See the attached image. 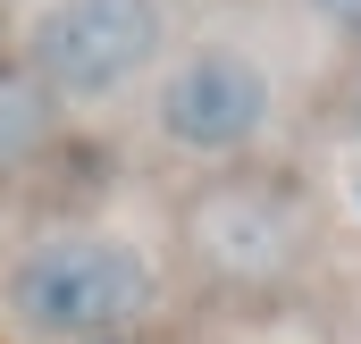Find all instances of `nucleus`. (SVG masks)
Listing matches in <instances>:
<instances>
[{
    "mask_svg": "<svg viewBox=\"0 0 361 344\" xmlns=\"http://www.w3.org/2000/svg\"><path fill=\"white\" fill-rule=\"evenodd\" d=\"M152 260L135 252L126 235H42L25 244L8 269V319L42 344H101L118 328H135L152 311Z\"/></svg>",
    "mask_w": 361,
    "mask_h": 344,
    "instance_id": "nucleus-2",
    "label": "nucleus"
},
{
    "mask_svg": "<svg viewBox=\"0 0 361 344\" xmlns=\"http://www.w3.org/2000/svg\"><path fill=\"white\" fill-rule=\"evenodd\" d=\"M353 126H361V85H353Z\"/></svg>",
    "mask_w": 361,
    "mask_h": 344,
    "instance_id": "nucleus-7",
    "label": "nucleus"
},
{
    "mask_svg": "<svg viewBox=\"0 0 361 344\" xmlns=\"http://www.w3.org/2000/svg\"><path fill=\"white\" fill-rule=\"evenodd\" d=\"M311 202L269 168H210L177 202V244L219 294H277L311 260Z\"/></svg>",
    "mask_w": 361,
    "mask_h": 344,
    "instance_id": "nucleus-1",
    "label": "nucleus"
},
{
    "mask_svg": "<svg viewBox=\"0 0 361 344\" xmlns=\"http://www.w3.org/2000/svg\"><path fill=\"white\" fill-rule=\"evenodd\" d=\"M169 42V8L160 0H51L25 34V76L51 92L59 109L126 92Z\"/></svg>",
    "mask_w": 361,
    "mask_h": 344,
    "instance_id": "nucleus-3",
    "label": "nucleus"
},
{
    "mask_svg": "<svg viewBox=\"0 0 361 344\" xmlns=\"http://www.w3.org/2000/svg\"><path fill=\"white\" fill-rule=\"evenodd\" d=\"M59 135V101L25 76V59H0V176L34 168Z\"/></svg>",
    "mask_w": 361,
    "mask_h": 344,
    "instance_id": "nucleus-5",
    "label": "nucleus"
},
{
    "mask_svg": "<svg viewBox=\"0 0 361 344\" xmlns=\"http://www.w3.org/2000/svg\"><path fill=\"white\" fill-rule=\"evenodd\" d=\"M101 344H118V336H101Z\"/></svg>",
    "mask_w": 361,
    "mask_h": 344,
    "instance_id": "nucleus-8",
    "label": "nucleus"
},
{
    "mask_svg": "<svg viewBox=\"0 0 361 344\" xmlns=\"http://www.w3.org/2000/svg\"><path fill=\"white\" fill-rule=\"evenodd\" d=\"M277 109V85L261 59H244V51H227V42H202V51H185L177 68L160 76L152 92V118H160V143H177L185 160H244L252 143H261V126H269Z\"/></svg>",
    "mask_w": 361,
    "mask_h": 344,
    "instance_id": "nucleus-4",
    "label": "nucleus"
},
{
    "mask_svg": "<svg viewBox=\"0 0 361 344\" xmlns=\"http://www.w3.org/2000/svg\"><path fill=\"white\" fill-rule=\"evenodd\" d=\"M311 17H319L328 34H345V42H361V0H311Z\"/></svg>",
    "mask_w": 361,
    "mask_h": 344,
    "instance_id": "nucleus-6",
    "label": "nucleus"
}]
</instances>
